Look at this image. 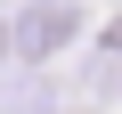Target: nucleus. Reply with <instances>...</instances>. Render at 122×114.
I'll use <instances>...</instances> for the list:
<instances>
[{
	"mask_svg": "<svg viewBox=\"0 0 122 114\" xmlns=\"http://www.w3.org/2000/svg\"><path fill=\"white\" fill-rule=\"evenodd\" d=\"M106 57H114V65H122V25H114V33H106Z\"/></svg>",
	"mask_w": 122,
	"mask_h": 114,
	"instance_id": "obj_3",
	"label": "nucleus"
},
{
	"mask_svg": "<svg viewBox=\"0 0 122 114\" xmlns=\"http://www.w3.org/2000/svg\"><path fill=\"white\" fill-rule=\"evenodd\" d=\"M81 0H25L16 8V57H33V65H49V57H65L81 41Z\"/></svg>",
	"mask_w": 122,
	"mask_h": 114,
	"instance_id": "obj_1",
	"label": "nucleus"
},
{
	"mask_svg": "<svg viewBox=\"0 0 122 114\" xmlns=\"http://www.w3.org/2000/svg\"><path fill=\"white\" fill-rule=\"evenodd\" d=\"M0 57H16V16H0Z\"/></svg>",
	"mask_w": 122,
	"mask_h": 114,
	"instance_id": "obj_2",
	"label": "nucleus"
}]
</instances>
